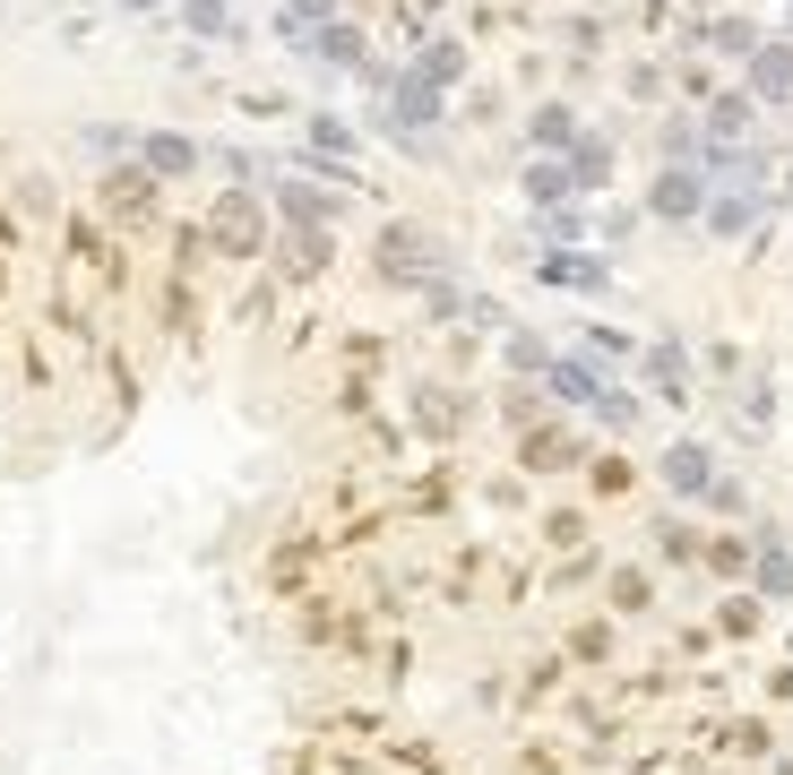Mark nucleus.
<instances>
[{"label":"nucleus","instance_id":"f257e3e1","mask_svg":"<svg viewBox=\"0 0 793 775\" xmlns=\"http://www.w3.org/2000/svg\"><path fill=\"white\" fill-rule=\"evenodd\" d=\"M664 483L673 491H707V449H673L664 457Z\"/></svg>","mask_w":793,"mask_h":775},{"label":"nucleus","instance_id":"f03ea898","mask_svg":"<svg viewBox=\"0 0 793 775\" xmlns=\"http://www.w3.org/2000/svg\"><path fill=\"white\" fill-rule=\"evenodd\" d=\"M691 198H698V182H682V173H673V182L656 190V207H664V216H691Z\"/></svg>","mask_w":793,"mask_h":775}]
</instances>
